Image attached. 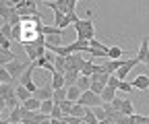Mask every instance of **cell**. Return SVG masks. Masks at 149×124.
Returning a JSON list of instances; mask_svg holds the SVG:
<instances>
[{
    "label": "cell",
    "mask_w": 149,
    "mask_h": 124,
    "mask_svg": "<svg viewBox=\"0 0 149 124\" xmlns=\"http://www.w3.org/2000/svg\"><path fill=\"white\" fill-rule=\"evenodd\" d=\"M141 62H139V58L135 56V58H130V60H126L124 62V66L118 70V73H116V77L120 79V81H126V77H128V73H130V70H133V68H137Z\"/></svg>",
    "instance_id": "cell-5"
},
{
    "label": "cell",
    "mask_w": 149,
    "mask_h": 124,
    "mask_svg": "<svg viewBox=\"0 0 149 124\" xmlns=\"http://www.w3.org/2000/svg\"><path fill=\"white\" fill-rule=\"evenodd\" d=\"M17 97H19V101H21V103H23V101H27V99H31V97H33V93H31V91L27 89V87H25V85H17Z\"/></svg>",
    "instance_id": "cell-16"
},
{
    "label": "cell",
    "mask_w": 149,
    "mask_h": 124,
    "mask_svg": "<svg viewBox=\"0 0 149 124\" xmlns=\"http://www.w3.org/2000/svg\"><path fill=\"white\" fill-rule=\"evenodd\" d=\"M137 58H139V62H143L149 68V37H141V44H139V50H137Z\"/></svg>",
    "instance_id": "cell-4"
},
{
    "label": "cell",
    "mask_w": 149,
    "mask_h": 124,
    "mask_svg": "<svg viewBox=\"0 0 149 124\" xmlns=\"http://www.w3.org/2000/svg\"><path fill=\"white\" fill-rule=\"evenodd\" d=\"M74 29H77V39H81V42L95 39V23H93V19L77 21V23H74Z\"/></svg>",
    "instance_id": "cell-1"
},
{
    "label": "cell",
    "mask_w": 149,
    "mask_h": 124,
    "mask_svg": "<svg viewBox=\"0 0 149 124\" xmlns=\"http://www.w3.org/2000/svg\"><path fill=\"white\" fill-rule=\"evenodd\" d=\"M81 124H87V122H85V120H83V122H81Z\"/></svg>",
    "instance_id": "cell-40"
},
{
    "label": "cell",
    "mask_w": 149,
    "mask_h": 124,
    "mask_svg": "<svg viewBox=\"0 0 149 124\" xmlns=\"http://www.w3.org/2000/svg\"><path fill=\"white\" fill-rule=\"evenodd\" d=\"M104 89H106V85H102V83H91V89H89V91H93L95 95H102Z\"/></svg>",
    "instance_id": "cell-34"
},
{
    "label": "cell",
    "mask_w": 149,
    "mask_h": 124,
    "mask_svg": "<svg viewBox=\"0 0 149 124\" xmlns=\"http://www.w3.org/2000/svg\"><path fill=\"white\" fill-rule=\"evenodd\" d=\"M52 99H54L56 103H62V101H66V99H68V95H66V87H64V89H56Z\"/></svg>",
    "instance_id": "cell-28"
},
{
    "label": "cell",
    "mask_w": 149,
    "mask_h": 124,
    "mask_svg": "<svg viewBox=\"0 0 149 124\" xmlns=\"http://www.w3.org/2000/svg\"><path fill=\"white\" fill-rule=\"evenodd\" d=\"M77 103L85 105V108H97V105H102L104 101H102V95H95L93 91H85V93L79 97Z\"/></svg>",
    "instance_id": "cell-3"
},
{
    "label": "cell",
    "mask_w": 149,
    "mask_h": 124,
    "mask_svg": "<svg viewBox=\"0 0 149 124\" xmlns=\"http://www.w3.org/2000/svg\"><path fill=\"white\" fill-rule=\"evenodd\" d=\"M13 77H10V73L4 68V66H0V85H13Z\"/></svg>",
    "instance_id": "cell-25"
},
{
    "label": "cell",
    "mask_w": 149,
    "mask_h": 124,
    "mask_svg": "<svg viewBox=\"0 0 149 124\" xmlns=\"http://www.w3.org/2000/svg\"><path fill=\"white\" fill-rule=\"evenodd\" d=\"M93 112H95V116H97V120L102 122V120H108V114H106V110L102 108V105H97V108H91Z\"/></svg>",
    "instance_id": "cell-33"
},
{
    "label": "cell",
    "mask_w": 149,
    "mask_h": 124,
    "mask_svg": "<svg viewBox=\"0 0 149 124\" xmlns=\"http://www.w3.org/2000/svg\"><path fill=\"white\" fill-rule=\"evenodd\" d=\"M13 25L10 23H2V27H0V35L2 37H6V39H13Z\"/></svg>",
    "instance_id": "cell-27"
},
{
    "label": "cell",
    "mask_w": 149,
    "mask_h": 124,
    "mask_svg": "<svg viewBox=\"0 0 149 124\" xmlns=\"http://www.w3.org/2000/svg\"><path fill=\"white\" fill-rule=\"evenodd\" d=\"M91 83H93V81H91V77L81 75V77H79V81H77V87H79V89L85 93V91H89V89H91Z\"/></svg>",
    "instance_id": "cell-22"
},
{
    "label": "cell",
    "mask_w": 149,
    "mask_h": 124,
    "mask_svg": "<svg viewBox=\"0 0 149 124\" xmlns=\"http://www.w3.org/2000/svg\"><path fill=\"white\" fill-rule=\"evenodd\" d=\"M114 99H116V89H114V87H110V85H106V89L102 93V101L104 103H112Z\"/></svg>",
    "instance_id": "cell-17"
},
{
    "label": "cell",
    "mask_w": 149,
    "mask_h": 124,
    "mask_svg": "<svg viewBox=\"0 0 149 124\" xmlns=\"http://www.w3.org/2000/svg\"><path fill=\"white\" fill-rule=\"evenodd\" d=\"M120 112H122L124 116H133V114H137L133 101H128V99H122V103H120Z\"/></svg>",
    "instance_id": "cell-21"
},
{
    "label": "cell",
    "mask_w": 149,
    "mask_h": 124,
    "mask_svg": "<svg viewBox=\"0 0 149 124\" xmlns=\"http://www.w3.org/2000/svg\"><path fill=\"white\" fill-rule=\"evenodd\" d=\"M124 54V50L118 48V46H110V52H108V60H120V56Z\"/></svg>",
    "instance_id": "cell-23"
},
{
    "label": "cell",
    "mask_w": 149,
    "mask_h": 124,
    "mask_svg": "<svg viewBox=\"0 0 149 124\" xmlns=\"http://www.w3.org/2000/svg\"><path fill=\"white\" fill-rule=\"evenodd\" d=\"M54 105H56V101L54 99H46V101H42V114H46V116H50L52 114V110H54Z\"/></svg>",
    "instance_id": "cell-26"
},
{
    "label": "cell",
    "mask_w": 149,
    "mask_h": 124,
    "mask_svg": "<svg viewBox=\"0 0 149 124\" xmlns=\"http://www.w3.org/2000/svg\"><path fill=\"white\" fill-rule=\"evenodd\" d=\"M10 44H13V39L0 37V50H10Z\"/></svg>",
    "instance_id": "cell-37"
},
{
    "label": "cell",
    "mask_w": 149,
    "mask_h": 124,
    "mask_svg": "<svg viewBox=\"0 0 149 124\" xmlns=\"http://www.w3.org/2000/svg\"><path fill=\"white\" fill-rule=\"evenodd\" d=\"M33 70H37V66H35V62L25 70V75L21 77V79H19V85H29L31 81H33Z\"/></svg>",
    "instance_id": "cell-19"
},
{
    "label": "cell",
    "mask_w": 149,
    "mask_h": 124,
    "mask_svg": "<svg viewBox=\"0 0 149 124\" xmlns=\"http://www.w3.org/2000/svg\"><path fill=\"white\" fill-rule=\"evenodd\" d=\"M62 122H64V124H81L83 118H77V116H64Z\"/></svg>",
    "instance_id": "cell-35"
},
{
    "label": "cell",
    "mask_w": 149,
    "mask_h": 124,
    "mask_svg": "<svg viewBox=\"0 0 149 124\" xmlns=\"http://www.w3.org/2000/svg\"><path fill=\"white\" fill-rule=\"evenodd\" d=\"M52 124H64L62 120H52Z\"/></svg>",
    "instance_id": "cell-38"
},
{
    "label": "cell",
    "mask_w": 149,
    "mask_h": 124,
    "mask_svg": "<svg viewBox=\"0 0 149 124\" xmlns=\"http://www.w3.org/2000/svg\"><path fill=\"white\" fill-rule=\"evenodd\" d=\"M133 87L139 89V91H147L149 89V77L147 75H137L135 81H133Z\"/></svg>",
    "instance_id": "cell-11"
},
{
    "label": "cell",
    "mask_w": 149,
    "mask_h": 124,
    "mask_svg": "<svg viewBox=\"0 0 149 124\" xmlns=\"http://www.w3.org/2000/svg\"><path fill=\"white\" fill-rule=\"evenodd\" d=\"M0 124H13V122H8V120H0Z\"/></svg>",
    "instance_id": "cell-39"
},
{
    "label": "cell",
    "mask_w": 149,
    "mask_h": 124,
    "mask_svg": "<svg viewBox=\"0 0 149 124\" xmlns=\"http://www.w3.org/2000/svg\"><path fill=\"white\" fill-rule=\"evenodd\" d=\"M35 66H37V68H44V70H48V73H52V75L56 73V66H54L52 62H48L46 58H40V60L35 62Z\"/></svg>",
    "instance_id": "cell-24"
},
{
    "label": "cell",
    "mask_w": 149,
    "mask_h": 124,
    "mask_svg": "<svg viewBox=\"0 0 149 124\" xmlns=\"http://www.w3.org/2000/svg\"><path fill=\"white\" fill-rule=\"evenodd\" d=\"M31 64H33V62H23V60H19V58H17V60H13L10 64H6L4 68L10 73V77H13L15 81H19V79L25 75V70H27Z\"/></svg>",
    "instance_id": "cell-2"
},
{
    "label": "cell",
    "mask_w": 149,
    "mask_h": 124,
    "mask_svg": "<svg viewBox=\"0 0 149 124\" xmlns=\"http://www.w3.org/2000/svg\"><path fill=\"white\" fill-rule=\"evenodd\" d=\"M50 118H52V120H62V118H64V112L60 110V105H58V103H56V105H54V110H52V114H50Z\"/></svg>",
    "instance_id": "cell-31"
},
{
    "label": "cell",
    "mask_w": 149,
    "mask_h": 124,
    "mask_svg": "<svg viewBox=\"0 0 149 124\" xmlns=\"http://www.w3.org/2000/svg\"><path fill=\"white\" fill-rule=\"evenodd\" d=\"M13 60H17V56L13 54V50H0V66H6Z\"/></svg>",
    "instance_id": "cell-15"
},
{
    "label": "cell",
    "mask_w": 149,
    "mask_h": 124,
    "mask_svg": "<svg viewBox=\"0 0 149 124\" xmlns=\"http://www.w3.org/2000/svg\"><path fill=\"white\" fill-rule=\"evenodd\" d=\"M52 89L56 91V89H64L66 87V79H64V75H60V73H54L52 75Z\"/></svg>",
    "instance_id": "cell-13"
},
{
    "label": "cell",
    "mask_w": 149,
    "mask_h": 124,
    "mask_svg": "<svg viewBox=\"0 0 149 124\" xmlns=\"http://www.w3.org/2000/svg\"><path fill=\"white\" fill-rule=\"evenodd\" d=\"M124 62H126V60H106V62H104V70H106L108 75H116L118 70L124 66Z\"/></svg>",
    "instance_id": "cell-7"
},
{
    "label": "cell",
    "mask_w": 149,
    "mask_h": 124,
    "mask_svg": "<svg viewBox=\"0 0 149 124\" xmlns=\"http://www.w3.org/2000/svg\"><path fill=\"white\" fill-rule=\"evenodd\" d=\"M35 97L40 99V101H46V99H52L54 97V89H52V85H42L40 89L35 91Z\"/></svg>",
    "instance_id": "cell-8"
},
{
    "label": "cell",
    "mask_w": 149,
    "mask_h": 124,
    "mask_svg": "<svg viewBox=\"0 0 149 124\" xmlns=\"http://www.w3.org/2000/svg\"><path fill=\"white\" fill-rule=\"evenodd\" d=\"M66 95H68V99H70V101L77 103V101H79V97L83 95V91L79 89L77 85H70V87H66Z\"/></svg>",
    "instance_id": "cell-18"
},
{
    "label": "cell",
    "mask_w": 149,
    "mask_h": 124,
    "mask_svg": "<svg viewBox=\"0 0 149 124\" xmlns=\"http://www.w3.org/2000/svg\"><path fill=\"white\" fill-rule=\"evenodd\" d=\"M85 112H87V108H85V105H81V103H74V105H72V112H70V116L85 118Z\"/></svg>",
    "instance_id": "cell-29"
},
{
    "label": "cell",
    "mask_w": 149,
    "mask_h": 124,
    "mask_svg": "<svg viewBox=\"0 0 149 124\" xmlns=\"http://www.w3.org/2000/svg\"><path fill=\"white\" fill-rule=\"evenodd\" d=\"M21 105H23V108H25L27 112H40V110H42V101H40V99H37L35 95H33L31 99H27V101H23Z\"/></svg>",
    "instance_id": "cell-12"
},
{
    "label": "cell",
    "mask_w": 149,
    "mask_h": 124,
    "mask_svg": "<svg viewBox=\"0 0 149 124\" xmlns=\"http://www.w3.org/2000/svg\"><path fill=\"white\" fill-rule=\"evenodd\" d=\"M23 112H25V110H23V105H17L15 110H10V114H8V118H6V120H8V122H13V124H19V122L23 120Z\"/></svg>",
    "instance_id": "cell-14"
},
{
    "label": "cell",
    "mask_w": 149,
    "mask_h": 124,
    "mask_svg": "<svg viewBox=\"0 0 149 124\" xmlns=\"http://www.w3.org/2000/svg\"><path fill=\"white\" fill-rule=\"evenodd\" d=\"M52 23H54V27H58V29H62V31L68 27V23H66V15H64L62 10H58V8L54 10V21H52Z\"/></svg>",
    "instance_id": "cell-9"
},
{
    "label": "cell",
    "mask_w": 149,
    "mask_h": 124,
    "mask_svg": "<svg viewBox=\"0 0 149 124\" xmlns=\"http://www.w3.org/2000/svg\"><path fill=\"white\" fill-rule=\"evenodd\" d=\"M54 66H56V73H60V75H66V70H68V62H66L64 56H58V58H56Z\"/></svg>",
    "instance_id": "cell-20"
},
{
    "label": "cell",
    "mask_w": 149,
    "mask_h": 124,
    "mask_svg": "<svg viewBox=\"0 0 149 124\" xmlns=\"http://www.w3.org/2000/svg\"><path fill=\"white\" fill-rule=\"evenodd\" d=\"M79 77H81V70H79V68H74V66H70V68L66 70V75H64V79H66V87L77 85Z\"/></svg>",
    "instance_id": "cell-10"
},
{
    "label": "cell",
    "mask_w": 149,
    "mask_h": 124,
    "mask_svg": "<svg viewBox=\"0 0 149 124\" xmlns=\"http://www.w3.org/2000/svg\"><path fill=\"white\" fill-rule=\"evenodd\" d=\"M19 124H23V122H19Z\"/></svg>",
    "instance_id": "cell-41"
},
{
    "label": "cell",
    "mask_w": 149,
    "mask_h": 124,
    "mask_svg": "<svg viewBox=\"0 0 149 124\" xmlns=\"http://www.w3.org/2000/svg\"><path fill=\"white\" fill-rule=\"evenodd\" d=\"M108 85H110V87H114V89H118V87H120V79H118L116 75H112L110 81H108Z\"/></svg>",
    "instance_id": "cell-36"
},
{
    "label": "cell",
    "mask_w": 149,
    "mask_h": 124,
    "mask_svg": "<svg viewBox=\"0 0 149 124\" xmlns=\"http://www.w3.org/2000/svg\"><path fill=\"white\" fill-rule=\"evenodd\" d=\"M23 48H25V52H27V58H29V62H37L42 58V54H40V48H37L33 42H23Z\"/></svg>",
    "instance_id": "cell-6"
},
{
    "label": "cell",
    "mask_w": 149,
    "mask_h": 124,
    "mask_svg": "<svg viewBox=\"0 0 149 124\" xmlns=\"http://www.w3.org/2000/svg\"><path fill=\"white\" fill-rule=\"evenodd\" d=\"M58 105H60V110L64 112V116H70V112H72V105H74V101L66 99V101H62V103H58Z\"/></svg>",
    "instance_id": "cell-30"
},
{
    "label": "cell",
    "mask_w": 149,
    "mask_h": 124,
    "mask_svg": "<svg viewBox=\"0 0 149 124\" xmlns=\"http://www.w3.org/2000/svg\"><path fill=\"white\" fill-rule=\"evenodd\" d=\"M118 89L124 91V93H130V91L135 89V87H133V81H120V87H118Z\"/></svg>",
    "instance_id": "cell-32"
}]
</instances>
